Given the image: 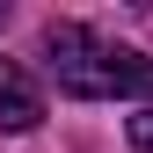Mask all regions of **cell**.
Masks as SVG:
<instances>
[{"instance_id": "2", "label": "cell", "mask_w": 153, "mask_h": 153, "mask_svg": "<svg viewBox=\"0 0 153 153\" xmlns=\"http://www.w3.org/2000/svg\"><path fill=\"white\" fill-rule=\"evenodd\" d=\"M44 124V88L15 59H0V131H36Z\"/></svg>"}, {"instance_id": "1", "label": "cell", "mask_w": 153, "mask_h": 153, "mask_svg": "<svg viewBox=\"0 0 153 153\" xmlns=\"http://www.w3.org/2000/svg\"><path fill=\"white\" fill-rule=\"evenodd\" d=\"M44 66L80 102H117V95L124 102H146L153 95V59L95 36L88 22H44Z\"/></svg>"}, {"instance_id": "4", "label": "cell", "mask_w": 153, "mask_h": 153, "mask_svg": "<svg viewBox=\"0 0 153 153\" xmlns=\"http://www.w3.org/2000/svg\"><path fill=\"white\" fill-rule=\"evenodd\" d=\"M0 22H7V7H0Z\"/></svg>"}, {"instance_id": "3", "label": "cell", "mask_w": 153, "mask_h": 153, "mask_svg": "<svg viewBox=\"0 0 153 153\" xmlns=\"http://www.w3.org/2000/svg\"><path fill=\"white\" fill-rule=\"evenodd\" d=\"M124 131H131V153H153V102H139L124 117Z\"/></svg>"}]
</instances>
